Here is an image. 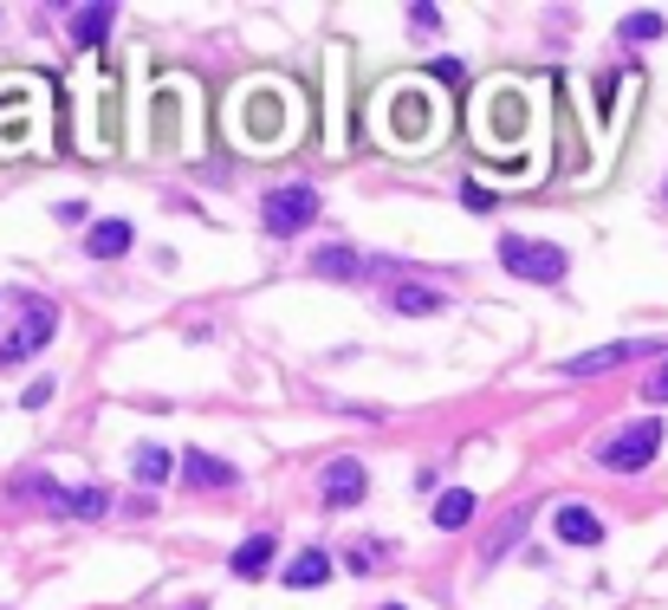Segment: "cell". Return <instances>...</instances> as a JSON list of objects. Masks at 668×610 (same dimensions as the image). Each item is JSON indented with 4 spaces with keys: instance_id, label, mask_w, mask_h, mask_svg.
<instances>
[{
    "instance_id": "6",
    "label": "cell",
    "mask_w": 668,
    "mask_h": 610,
    "mask_svg": "<svg viewBox=\"0 0 668 610\" xmlns=\"http://www.w3.org/2000/svg\"><path fill=\"white\" fill-rule=\"evenodd\" d=\"M357 500H364V461L357 455L325 461V506H357Z\"/></svg>"
},
{
    "instance_id": "15",
    "label": "cell",
    "mask_w": 668,
    "mask_h": 610,
    "mask_svg": "<svg viewBox=\"0 0 668 610\" xmlns=\"http://www.w3.org/2000/svg\"><path fill=\"white\" fill-rule=\"evenodd\" d=\"M183 474L195 481V488H234V468H227V461H215V455H202V449H195V455H183Z\"/></svg>"
},
{
    "instance_id": "12",
    "label": "cell",
    "mask_w": 668,
    "mask_h": 610,
    "mask_svg": "<svg viewBox=\"0 0 668 610\" xmlns=\"http://www.w3.org/2000/svg\"><path fill=\"white\" fill-rule=\"evenodd\" d=\"M286 584H293V591H312V584H325V578H332V559H325V552H318V545H312V552H298L293 565H286Z\"/></svg>"
},
{
    "instance_id": "25",
    "label": "cell",
    "mask_w": 668,
    "mask_h": 610,
    "mask_svg": "<svg viewBox=\"0 0 668 610\" xmlns=\"http://www.w3.org/2000/svg\"><path fill=\"white\" fill-rule=\"evenodd\" d=\"M390 610H403V604H390Z\"/></svg>"
},
{
    "instance_id": "7",
    "label": "cell",
    "mask_w": 668,
    "mask_h": 610,
    "mask_svg": "<svg viewBox=\"0 0 668 610\" xmlns=\"http://www.w3.org/2000/svg\"><path fill=\"white\" fill-rule=\"evenodd\" d=\"M552 527H558V539H564V545H597V539H603V520H597L584 500H564V506H552Z\"/></svg>"
},
{
    "instance_id": "8",
    "label": "cell",
    "mask_w": 668,
    "mask_h": 610,
    "mask_svg": "<svg viewBox=\"0 0 668 610\" xmlns=\"http://www.w3.org/2000/svg\"><path fill=\"white\" fill-rule=\"evenodd\" d=\"M130 240H137V234H130V222H98V228L85 234V254H91V260H117V254H130Z\"/></svg>"
},
{
    "instance_id": "13",
    "label": "cell",
    "mask_w": 668,
    "mask_h": 610,
    "mask_svg": "<svg viewBox=\"0 0 668 610\" xmlns=\"http://www.w3.org/2000/svg\"><path fill=\"white\" fill-rule=\"evenodd\" d=\"M390 305H396L403 318H435L448 299L435 293V286H396V293H390Z\"/></svg>"
},
{
    "instance_id": "24",
    "label": "cell",
    "mask_w": 668,
    "mask_h": 610,
    "mask_svg": "<svg viewBox=\"0 0 668 610\" xmlns=\"http://www.w3.org/2000/svg\"><path fill=\"white\" fill-rule=\"evenodd\" d=\"M52 215H59V222H66V228H78V222H85V201H59V208H52Z\"/></svg>"
},
{
    "instance_id": "14",
    "label": "cell",
    "mask_w": 668,
    "mask_h": 610,
    "mask_svg": "<svg viewBox=\"0 0 668 610\" xmlns=\"http://www.w3.org/2000/svg\"><path fill=\"white\" fill-rule=\"evenodd\" d=\"M468 520H474V494H468V488H448V494L435 500V527H442V533H461Z\"/></svg>"
},
{
    "instance_id": "21",
    "label": "cell",
    "mask_w": 668,
    "mask_h": 610,
    "mask_svg": "<svg viewBox=\"0 0 668 610\" xmlns=\"http://www.w3.org/2000/svg\"><path fill=\"white\" fill-rule=\"evenodd\" d=\"M376 559H383V545H351V572H376Z\"/></svg>"
},
{
    "instance_id": "1",
    "label": "cell",
    "mask_w": 668,
    "mask_h": 610,
    "mask_svg": "<svg viewBox=\"0 0 668 610\" xmlns=\"http://www.w3.org/2000/svg\"><path fill=\"white\" fill-rule=\"evenodd\" d=\"M500 260H507V273L513 279H532V286H558L564 279V247H552V240H525V234H507L500 240Z\"/></svg>"
},
{
    "instance_id": "23",
    "label": "cell",
    "mask_w": 668,
    "mask_h": 610,
    "mask_svg": "<svg viewBox=\"0 0 668 610\" xmlns=\"http://www.w3.org/2000/svg\"><path fill=\"white\" fill-rule=\"evenodd\" d=\"M649 403H668V357H662V371L649 377Z\"/></svg>"
},
{
    "instance_id": "17",
    "label": "cell",
    "mask_w": 668,
    "mask_h": 610,
    "mask_svg": "<svg viewBox=\"0 0 668 610\" xmlns=\"http://www.w3.org/2000/svg\"><path fill=\"white\" fill-rule=\"evenodd\" d=\"M312 273H318V279H357L364 260H357L351 247H325V254H312Z\"/></svg>"
},
{
    "instance_id": "20",
    "label": "cell",
    "mask_w": 668,
    "mask_h": 610,
    "mask_svg": "<svg viewBox=\"0 0 668 610\" xmlns=\"http://www.w3.org/2000/svg\"><path fill=\"white\" fill-rule=\"evenodd\" d=\"M46 403H52V377L27 383V396H20V410H46Z\"/></svg>"
},
{
    "instance_id": "10",
    "label": "cell",
    "mask_w": 668,
    "mask_h": 610,
    "mask_svg": "<svg viewBox=\"0 0 668 610\" xmlns=\"http://www.w3.org/2000/svg\"><path fill=\"white\" fill-rule=\"evenodd\" d=\"M176 468H183V461L169 455V449H156V442H144V449H137V455H130V474H137V481H144V488H163V481H169V474H176Z\"/></svg>"
},
{
    "instance_id": "22",
    "label": "cell",
    "mask_w": 668,
    "mask_h": 610,
    "mask_svg": "<svg viewBox=\"0 0 668 610\" xmlns=\"http://www.w3.org/2000/svg\"><path fill=\"white\" fill-rule=\"evenodd\" d=\"M461 201H468V208H474V215H487V208H493V195H487L481 183H468V189H461Z\"/></svg>"
},
{
    "instance_id": "16",
    "label": "cell",
    "mask_w": 668,
    "mask_h": 610,
    "mask_svg": "<svg viewBox=\"0 0 668 610\" xmlns=\"http://www.w3.org/2000/svg\"><path fill=\"white\" fill-rule=\"evenodd\" d=\"M525 527H532V506H520V513H507V520L493 527V539L481 545V565H493V559H500V552H507V545H513V539L525 533Z\"/></svg>"
},
{
    "instance_id": "2",
    "label": "cell",
    "mask_w": 668,
    "mask_h": 610,
    "mask_svg": "<svg viewBox=\"0 0 668 610\" xmlns=\"http://www.w3.org/2000/svg\"><path fill=\"white\" fill-rule=\"evenodd\" d=\"M261 222H266L273 240L305 234L312 222H318V189H312V183H286V189H273V195H266V208H261Z\"/></svg>"
},
{
    "instance_id": "18",
    "label": "cell",
    "mask_w": 668,
    "mask_h": 610,
    "mask_svg": "<svg viewBox=\"0 0 668 610\" xmlns=\"http://www.w3.org/2000/svg\"><path fill=\"white\" fill-rule=\"evenodd\" d=\"M105 33H111V7H78V13H72V39H78V46H105Z\"/></svg>"
},
{
    "instance_id": "5",
    "label": "cell",
    "mask_w": 668,
    "mask_h": 610,
    "mask_svg": "<svg viewBox=\"0 0 668 610\" xmlns=\"http://www.w3.org/2000/svg\"><path fill=\"white\" fill-rule=\"evenodd\" d=\"M656 344H597V351H584V357H564L558 371L564 377H603V371H617V364H630V357H649Z\"/></svg>"
},
{
    "instance_id": "11",
    "label": "cell",
    "mask_w": 668,
    "mask_h": 610,
    "mask_svg": "<svg viewBox=\"0 0 668 610\" xmlns=\"http://www.w3.org/2000/svg\"><path fill=\"white\" fill-rule=\"evenodd\" d=\"M273 572V533H254L234 545V578H266Z\"/></svg>"
},
{
    "instance_id": "3",
    "label": "cell",
    "mask_w": 668,
    "mask_h": 610,
    "mask_svg": "<svg viewBox=\"0 0 668 610\" xmlns=\"http://www.w3.org/2000/svg\"><path fill=\"white\" fill-rule=\"evenodd\" d=\"M656 449H662V422L642 416V422H630L623 435H610V442L597 449V461H603L610 474H642V468L656 461Z\"/></svg>"
},
{
    "instance_id": "4",
    "label": "cell",
    "mask_w": 668,
    "mask_h": 610,
    "mask_svg": "<svg viewBox=\"0 0 668 610\" xmlns=\"http://www.w3.org/2000/svg\"><path fill=\"white\" fill-rule=\"evenodd\" d=\"M59 332V312H52V299H20V332H7L0 338V371H13V364H27L39 344Z\"/></svg>"
},
{
    "instance_id": "9",
    "label": "cell",
    "mask_w": 668,
    "mask_h": 610,
    "mask_svg": "<svg viewBox=\"0 0 668 610\" xmlns=\"http://www.w3.org/2000/svg\"><path fill=\"white\" fill-rule=\"evenodd\" d=\"M52 506L72 513V520H105V513H111V494H105V488H59Z\"/></svg>"
},
{
    "instance_id": "19",
    "label": "cell",
    "mask_w": 668,
    "mask_h": 610,
    "mask_svg": "<svg viewBox=\"0 0 668 610\" xmlns=\"http://www.w3.org/2000/svg\"><path fill=\"white\" fill-rule=\"evenodd\" d=\"M623 39H662V13H630V20H623Z\"/></svg>"
}]
</instances>
